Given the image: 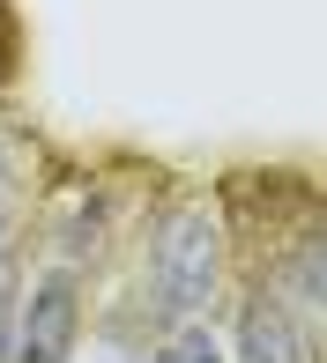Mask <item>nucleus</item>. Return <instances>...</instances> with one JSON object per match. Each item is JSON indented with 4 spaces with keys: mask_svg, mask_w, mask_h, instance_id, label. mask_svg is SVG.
Instances as JSON below:
<instances>
[{
    "mask_svg": "<svg viewBox=\"0 0 327 363\" xmlns=\"http://www.w3.org/2000/svg\"><path fill=\"white\" fill-rule=\"evenodd\" d=\"M15 319H23V267H15V252L0 259V363L15 356Z\"/></svg>",
    "mask_w": 327,
    "mask_h": 363,
    "instance_id": "obj_7",
    "label": "nucleus"
},
{
    "mask_svg": "<svg viewBox=\"0 0 327 363\" xmlns=\"http://www.w3.org/2000/svg\"><path fill=\"white\" fill-rule=\"evenodd\" d=\"M313 363H327V341H320V349H313Z\"/></svg>",
    "mask_w": 327,
    "mask_h": 363,
    "instance_id": "obj_9",
    "label": "nucleus"
},
{
    "mask_svg": "<svg viewBox=\"0 0 327 363\" xmlns=\"http://www.w3.org/2000/svg\"><path fill=\"white\" fill-rule=\"evenodd\" d=\"M283 296H290V304L327 311V230H305V238L290 245V259H283Z\"/></svg>",
    "mask_w": 327,
    "mask_h": 363,
    "instance_id": "obj_4",
    "label": "nucleus"
},
{
    "mask_svg": "<svg viewBox=\"0 0 327 363\" xmlns=\"http://www.w3.org/2000/svg\"><path fill=\"white\" fill-rule=\"evenodd\" d=\"M82 349V274L45 267L23 289V319H15V356L8 363H75Z\"/></svg>",
    "mask_w": 327,
    "mask_h": 363,
    "instance_id": "obj_2",
    "label": "nucleus"
},
{
    "mask_svg": "<svg viewBox=\"0 0 327 363\" xmlns=\"http://www.w3.org/2000/svg\"><path fill=\"white\" fill-rule=\"evenodd\" d=\"M231 363H313V341H305L290 296H245L238 311V341H231Z\"/></svg>",
    "mask_w": 327,
    "mask_h": 363,
    "instance_id": "obj_3",
    "label": "nucleus"
},
{
    "mask_svg": "<svg viewBox=\"0 0 327 363\" xmlns=\"http://www.w3.org/2000/svg\"><path fill=\"white\" fill-rule=\"evenodd\" d=\"M8 238H15V208H8V193H0V259H8V252H15V245H8Z\"/></svg>",
    "mask_w": 327,
    "mask_h": 363,
    "instance_id": "obj_8",
    "label": "nucleus"
},
{
    "mask_svg": "<svg viewBox=\"0 0 327 363\" xmlns=\"http://www.w3.org/2000/svg\"><path fill=\"white\" fill-rule=\"evenodd\" d=\"M104 230H112V216H104V201H90V193H82L75 223L60 230V267H75V259H97V252H104Z\"/></svg>",
    "mask_w": 327,
    "mask_h": 363,
    "instance_id": "obj_5",
    "label": "nucleus"
},
{
    "mask_svg": "<svg viewBox=\"0 0 327 363\" xmlns=\"http://www.w3.org/2000/svg\"><path fill=\"white\" fill-rule=\"evenodd\" d=\"M149 363H231V349H223L216 334H208V326H178V334H164L156 349H149Z\"/></svg>",
    "mask_w": 327,
    "mask_h": 363,
    "instance_id": "obj_6",
    "label": "nucleus"
},
{
    "mask_svg": "<svg viewBox=\"0 0 327 363\" xmlns=\"http://www.w3.org/2000/svg\"><path fill=\"white\" fill-rule=\"evenodd\" d=\"M149 289L171 319L216 304L223 289V216L208 201H171L149 230Z\"/></svg>",
    "mask_w": 327,
    "mask_h": 363,
    "instance_id": "obj_1",
    "label": "nucleus"
}]
</instances>
